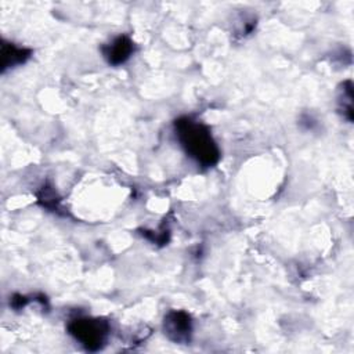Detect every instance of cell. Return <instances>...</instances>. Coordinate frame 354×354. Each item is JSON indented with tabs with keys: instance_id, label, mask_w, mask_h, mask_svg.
<instances>
[{
	"instance_id": "5b68a950",
	"label": "cell",
	"mask_w": 354,
	"mask_h": 354,
	"mask_svg": "<svg viewBox=\"0 0 354 354\" xmlns=\"http://www.w3.org/2000/svg\"><path fill=\"white\" fill-rule=\"evenodd\" d=\"M30 55V51L18 47L12 43H6L3 41L1 44V72H6L8 68H14L19 64H24Z\"/></svg>"
},
{
	"instance_id": "7a4b0ae2",
	"label": "cell",
	"mask_w": 354,
	"mask_h": 354,
	"mask_svg": "<svg viewBox=\"0 0 354 354\" xmlns=\"http://www.w3.org/2000/svg\"><path fill=\"white\" fill-rule=\"evenodd\" d=\"M68 330L87 350L97 351L105 344L109 325L100 318H75L68 324Z\"/></svg>"
},
{
	"instance_id": "6da1fadb",
	"label": "cell",
	"mask_w": 354,
	"mask_h": 354,
	"mask_svg": "<svg viewBox=\"0 0 354 354\" xmlns=\"http://www.w3.org/2000/svg\"><path fill=\"white\" fill-rule=\"evenodd\" d=\"M176 136L185 153L203 167H212L220 159V151L210 130L191 118H180L174 123Z\"/></svg>"
},
{
	"instance_id": "3957f363",
	"label": "cell",
	"mask_w": 354,
	"mask_h": 354,
	"mask_svg": "<svg viewBox=\"0 0 354 354\" xmlns=\"http://www.w3.org/2000/svg\"><path fill=\"white\" fill-rule=\"evenodd\" d=\"M163 332L174 343H188L192 335L191 317L185 311H169L163 318Z\"/></svg>"
},
{
	"instance_id": "277c9868",
	"label": "cell",
	"mask_w": 354,
	"mask_h": 354,
	"mask_svg": "<svg viewBox=\"0 0 354 354\" xmlns=\"http://www.w3.org/2000/svg\"><path fill=\"white\" fill-rule=\"evenodd\" d=\"M101 50L108 64L120 65L131 57L134 51V43L127 36H118L111 43L102 46Z\"/></svg>"
}]
</instances>
